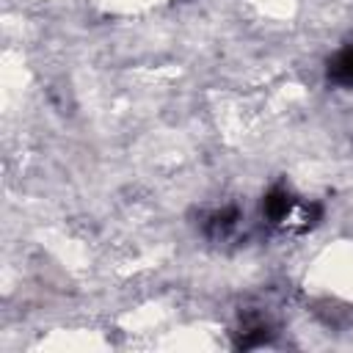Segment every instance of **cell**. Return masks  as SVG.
<instances>
[{"mask_svg":"<svg viewBox=\"0 0 353 353\" xmlns=\"http://www.w3.org/2000/svg\"><path fill=\"white\" fill-rule=\"evenodd\" d=\"M328 80L339 85H353V47L336 52L328 63Z\"/></svg>","mask_w":353,"mask_h":353,"instance_id":"cell-1","label":"cell"}]
</instances>
